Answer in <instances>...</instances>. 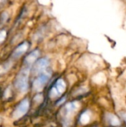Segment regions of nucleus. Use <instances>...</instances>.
<instances>
[{
  "label": "nucleus",
  "instance_id": "1",
  "mask_svg": "<svg viewBox=\"0 0 126 127\" xmlns=\"http://www.w3.org/2000/svg\"><path fill=\"white\" fill-rule=\"evenodd\" d=\"M30 73V67L22 68L15 80V87L22 92H25L28 89V77Z\"/></svg>",
  "mask_w": 126,
  "mask_h": 127
},
{
  "label": "nucleus",
  "instance_id": "2",
  "mask_svg": "<svg viewBox=\"0 0 126 127\" xmlns=\"http://www.w3.org/2000/svg\"><path fill=\"white\" fill-rule=\"evenodd\" d=\"M50 77V74L46 71H44L42 74H40L33 83V89H34V91L40 92L43 89L46 83L48 81Z\"/></svg>",
  "mask_w": 126,
  "mask_h": 127
},
{
  "label": "nucleus",
  "instance_id": "3",
  "mask_svg": "<svg viewBox=\"0 0 126 127\" xmlns=\"http://www.w3.org/2000/svg\"><path fill=\"white\" fill-rule=\"evenodd\" d=\"M30 106V102L27 98L24 99L22 101H21L19 105L16 106L15 111L13 112V117L15 118H19L24 115L26 114V112L28 111Z\"/></svg>",
  "mask_w": 126,
  "mask_h": 127
},
{
  "label": "nucleus",
  "instance_id": "4",
  "mask_svg": "<svg viewBox=\"0 0 126 127\" xmlns=\"http://www.w3.org/2000/svg\"><path fill=\"white\" fill-rule=\"evenodd\" d=\"M66 88L65 83L62 79H59L55 84V86H53L50 91V97H56L59 96V95H62Z\"/></svg>",
  "mask_w": 126,
  "mask_h": 127
},
{
  "label": "nucleus",
  "instance_id": "5",
  "mask_svg": "<svg viewBox=\"0 0 126 127\" xmlns=\"http://www.w3.org/2000/svg\"><path fill=\"white\" fill-rule=\"evenodd\" d=\"M48 64H49V62L45 58H42V59L39 60L36 63V64L33 67V72L35 74H42V72L45 71V70L48 67Z\"/></svg>",
  "mask_w": 126,
  "mask_h": 127
},
{
  "label": "nucleus",
  "instance_id": "6",
  "mask_svg": "<svg viewBox=\"0 0 126 127\" xmlns=\"http://www.w3.org/2000/svg\"><path fill=\"white\" fill-rule=\"evenodd\" d=\"M29 48V44L27 42H24L21 43L19 45L16 47V48L14 50V51L12 54V57L13 58H19L21 57L24 53H25Z\"/></svg>",
  "mask_w": 126,
  "mask_h": 127
},
{
  "label": "nucleus",
  "instance_id": "7",
  "mask_svg": "<svg viewBox=\"0 0 126 127\" xmlns=\"http://www.w3.org/2000/svg\"><path fill=\"white\" fill-rule=\"evenodd\" d=\"M39 55V51L36 49L30 52L28 55L26 56V57L24 60V65H26V67H30L38 58Z\"/></svg>",
  "mask_w": 126,
  "mask_h": 127
},
{
  "label": "nucleus",
  "instance_id": "8",
  "mask_svg": "<svg viewBox=\"0 0 126 127\" xmlns=\"http://www.w3.org/2000/svg\"><path fill=\"white\" fill-rule=\"evenodd\" d=\"M78 108V105L76 102H71L66 104L65 106V111H66V116L69 117L71 114L76 112Z\"/></svg>",
  "mask_w": 126,
  "mask_h": 127
},
{
  "label": "nucleus",
  "instance_id": "9",
  "mask_svg": "<svg viewBox=\"0 0 126 127\" xmlns=\"http://www.w3.org/2000/svg\"><path fill=\"white\" fill-rule=\"evenodd\" d=\"M106 118H107V121H108V123L114 127H117V126L120 125V121L119 118L114 115L108 113L106 115Z\"/></svg>",
  "mask_w": 126,
  "mask_h": 127
},
{
  "label": "nucleus",
  "instance_id": "10",
  "mask_svg": "<svg viewBox=\"0 0 126 127\" xmlns=\"http://www.w3.org/2000/svg\"><path fill=\"white\" fill-rule=\"evenodd\" d=\"M90 121V115L88 112H83V114L82 115L81 118H80V122L82 124H86L89 122Z\"/></svg>",
  "mask_w": 126,
  "mask_h": 127
},
{
  "label": "nucleus",
  "instance_id": "11",
  "mask_svg": "<svg viewBox=\"0 0 126 127\" xmlns=\"http://www.w3.org/2000/svg\"><path fill=\"white\" fill-rule=\"evenodd\" d=\"M7 36V32L5 30H1L0 31V43H1L6 38Z\"/></svg>",
  "mask_w": 126,
  "mask_h": 127
},
{
  "label": "nucleus",
  "instance_id": "12",
  "mask_svg": "<svg viewBox=\"0 0 126 127\" xmlns=\"http://www.w3.org/2000/svg\"><path fill=\"white\" fill-rule=\"evenodd\" d=\"M65 100V97H63L61 100H59V102H58L57 103V105H60V104H62V103H64V101Z\"/></svg>",
  "mask_w": 126,
  "mask_h": 127
},
{
  "label": "nucleus",
  "instance_id": "13",
  "mask_svg": "<svg viewBox=\"0 0 126 127\" xmlns=\"http://www.w3.org/2000/svg\"><path fill=\"white\" fill-rule=\"evenodd\" d=\"M122 117H123V118L125 120V121H126V113H123V114H122Z\"/></svg>",
  "mask_w": 126,
  "mask_h": 127
}]
</instances>
